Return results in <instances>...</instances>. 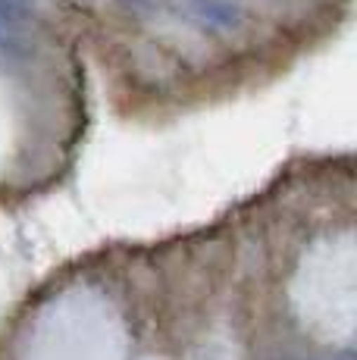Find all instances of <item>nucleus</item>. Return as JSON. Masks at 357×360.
<instances>
[{
	"mask_svg": "<svg viewBox=\"0 0 357 360\" xmlns=\"http://www.w3.org/2000/svg\"><path fill=\"white\" fill-rule=\"evenodd\" d=\"M178 13L207 34H229L245 22L242 0H178Z\"/></svg>",
	"mask_w": 357,
	"mask_h": 360,
	"instance_id": "nucleus-1",
	"label": "nucleus"
},
{
	"mask_svg": "<svg viewBox=\"0 0 357 360\" xmlns=\"http://www.w3.org/2000/svg\"><path fill=\"white\" fill-rule=\"evenodd\" d=\"M32 13V0H0V47H13Z\"/></svg>",
	"mask_w": 357,
	"mask_h": 360,
	"instance_id": "nucleus-2",
	"label": "nucleus"
},
{
	"mask_svg": "<svg viewBox=\"0 0 357 360\" xmlns=\"http://www.w3.org/2000/svg\"><path fill=\"white\" fill-rule=\"evenodd\" d=\"M126 4H135V6H141V4H154V0H126Z\"/></svg>",
	"mask_w": 357,
	"mask_h": 360,
	"instance_id": "nucleus-3",
	"label": "nucleus"
},
{
	"mask_svg": "<svg viewBox=\"0 0 357 360\" xmlns=\"http://www.w3.org/2000/svg\"><path fill=\"white\" fill-rule=\"evenodd\" d=\"M329 360H354L351 354H339V357H329Z\"/></svg>",
	"mask_w": 357,
	"mask_h": 360,
	"instance_id": "nucleus-4",
	"label": "nucleus"
}]
</instances>
